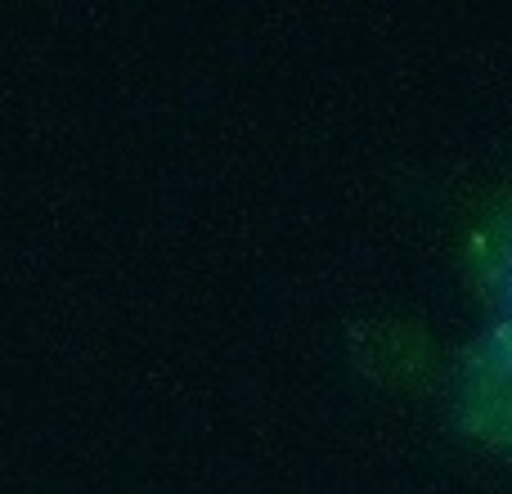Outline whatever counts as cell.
<instances>
[{"label":"cell","mask_w":512,"mask_h":494,"mask_svg":"<svg viewBox=\"0 0 512 494\" xmlns=\"http://www.w3.org/2000/svg\"><path fill=\"white\" fill-rule=\"evenodd\" d=\"M481 333L468 351L472 414L486 432L512 441V198L481 234Z\"/></svg>","instance_id":"obj_1"}]
</instances>
